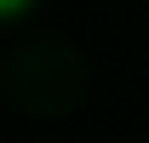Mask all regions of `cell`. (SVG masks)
Listing matches in <instances>:
<instances>
[{"instance_id":"6da1fadb","label":"cell","mask_w":149,"mask_h":143,"mask_svg":"<svg viewBox=\"0 0 149 143\" xmlns=\"http://www.w3.org/2000/svg\"><path fill=\"white\" fill-rule=\"evenodd\" d=\"M35 0H0V23H12V17H23Z\"/></svg>"}]
</instances>
